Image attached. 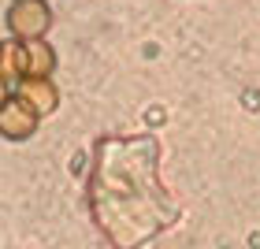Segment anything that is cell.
<instances>
[{
  "label": "cell",
  "mask_w": 260,
  "mask_h": 249,
  "mask_svg": "<svg viewBox=\"0 0 260 249\" xmlns=\"http://www.w3.org/2000/svg\"><path fill=\"white\" fill-rule=\"evenodd\" d=\"M38 123H41V112L26 104L19 93H8L0 104V134L8 141H30L38 134Z\"/></svg>",
  "instance_id": "2"
},
{
  "label": "cell",
  "mask_w": 260,
  "mask_h": 249,
  "mask_svg": "<svg viewBox=\"0 0 260 249\" xmlns=\"http://www.w3.org/2000/svg\"><path fill=\"white\" fill-rule=\"evenodd\" d=\"M22 78H26V45L8 38L0 45V82L4 86H19Z\"/></svg>",
  "instance_id": "4"
},
{
  "label": "cell",
  "mask_w": 260,
  "mask_h": 249,
  "mask_svg": "<svg viewBox=\"0 0 260 249\" xmlns=\"http://www.w3.org/2000/svg\"><path fill=\"white\" fill-rule=\"evenodd\" d=\"M26 75H38V78L56 75V49L49 41H30L26 45Z\"/></svg>",
  "instance_id": "5"
},
{
  "label": "cell",
  "mask_w": 260,
  "mask_h": 249,
  "mask_svg": "<svg viewBox=\"0 0 260 249\" xmlns=\"http://www.w3.org/2000/svg\"><path fill=\"white\" fill-rule=\"evenodd\" d=\"M52 30V4L49 0H11L8 4V34L22 45L45 41Z\"/></svg>",
  "instance_id": "1"
},
{
  "label": "cell",
  "mask_w": 260,
  "mask_h": 249,
  "mask_svg": "<svg viewBox=\"0 0 260 249\" xmlns=\"http://www.w3.org/2000/svg\"><path fill=\"white\" fill-rule=\"evenodd\" d=\"M15 93L26 104H34V108H38L41 115H52L56 108H60V86H56L52 78H38V75H26L15 86Z\"/></svg>",
  "instance_id": "3"
}]
</instances>
